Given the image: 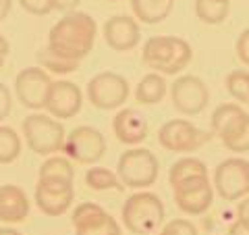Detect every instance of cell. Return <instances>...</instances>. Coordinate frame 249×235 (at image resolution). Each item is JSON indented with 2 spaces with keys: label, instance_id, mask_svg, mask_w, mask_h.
I'll return each mask as SVG.
<instances>
[{
  "label": "cell",
  "instance_id": "cell-11",
  "mask_svg": "<svg viewBox=\"0 0 249 235\" xmlns=\"http://www.w3.org/2000/svg\"><path fill=\"white\" fill-rule=\"evenodd\" d=\"M170 100L175 111L187 117H196L206 111L210 102V90L197 75H181L170 85Z\"/></svg>",
  "mask_w": 249,
  "mask_h": 235
},
{
  "label": "cell",
  "instance_id": "cell-24",
  "mask_svg": "<svg viewBox=\"0 0 249 235\" xmlns=\"http://www.w3.org/2000/svg\"><path fill=\"white\" fill-rule=\"evenodd\" d=\"M224 148L231 152H249V113H245L232 127L220 137Z\"/></svg>",
  "mask_w": 249,
  "mask_h": 235
},
{
  "label": "cell",
  "instance_id": "cell-39",
  "mask_svg": "<svg viewBox=\"0 0 249 235\" xmlns=\"http://www.w3.org/2000/svg\"><path fill=\"white\" fill-rule=\"evenodd\" d=\"M0 235H23L17 229H11V227H0Z\"/></svg>",
  "mask_w": 249,
  "mask_h": 235
},
{
  "label": "cell",
  "instance_id": "cell-7",
  "mask_svg": "<svg viewBox=\"0 0 249 235\" xmlns=\"http://www.w3.org/2000/svg\"><path fill=\"white\" fill-rule=\"evenodd\" d=\"M212 185L224 202L243 200L245 196H249V160L241 156L224 158L214 169Z\"/></svg>",
  "mask_w": 249,
  "mask_h": 235
},
{
  "label": "cell",
  "instance_id": "cell-34",
  "mask_svg": "<svg viewBox=\"0 0 249 235\" xmlns=\"http://www.w3.org/2000/svg\"><path fill=\"white\" fill-rule=\"evenodd\" d=\"M237 223L243 227L245 231H249V196H245L237 204Z\"/></svg>",
  "mask_w": 249,
  "mask_h": 235
},
{
  "label": "cell",
  "instance_id": "cell-13",
  "mask_svg": "<svg viewBox=\"0 0 249 235\" xmlns=\"http://www.w3.org/2000/svg\"><path fill=\"white\" fill-rule=\"evenodd\" d=\"M50 88L52 77L42 67H25L15 77V94H17L19 102L36 113L46 106Z\"/></svg>",
  "mask_w": 249,
  "mask_h": 235
},
{
  "label": "cell",
  "instance_id": "cell-20",
  "mask_svg": "<svg viewBox=\"0 0 249 235\" xmlns=\"http://www.w3.org/2000/svg\"><path fill=\"white\" fill-rule=\"evenodd\" d=\"M168 92V83L160 73H147L135 88V100L142 104H158L164 100Z\"/></svg>",
  "mask_w": 249,
  "mask_h": 235
},
{
  "label": "cell",
  "instance_id": "cell-12",
  "mask_svg": "<svg viewBox=\"0 0 249 235\" xmlns=\"http://www.w3.org/2000/svg\"><path fill=\"white\" fill-rule=\"evenodd\" d=\"M173 196H175L177 206L181 208L185 215L199 216L212 208L214 185L208 175L191 177V179H185V181L173 185Z\"/></svg>",
  "mask_w": 249,
  "mask_h": 235
},
{
  "label": "cell",
  "instance_id": "cell-21",
  "mask_svg": "<svg viewBox=\"0 0 249 235\" xmlns=\"http://www.w3.org/2000/svg\"><path fill=\"white\" fill-rule=\"evenodd\" d=\"M199 175H208V167L201 158H196V156H183L177 162H173V167L168 171V183L170 187L185 181V179L191 177H199Z\"/></svg>",
  "mask_w": 249,
  "mask_h": 235
},
{
  "label": "cell",
  "instance_id": "cell-33",
  "mask_svg": "<svg viewBox=\"0 0 249 235\" xmlns=\"http://www.w3.org/2000/svg\"><path fill=\"white\" fill-rule=\"evenodd\" d=\"M13 111V94L4 83H0V121H4Z\"/></svg>",
  "mask_w": 249,
  "mask_h": 235
},
{
  "label": "cell",
  "instance_id": "cell-25",
  "mask_svg": "<svg viewBox=\"0 0 249 235\" xmlns=\"http://www.w3.org/2000/svg\"><path fill=\"white\" fill-rule=\"evenodd\" d=\"M37 177H46V179H65V181H73L75 183V167L73 160L67 156H48L42 167Z\"/></svg>",
  "mask_w": 249,
  "mask_h": 235
},
{
  "label": "cell",
  "instance_id": "cell-19",
  "mask_svg": "<svg viewBox=\"0 0 249 235\" xmlns=\"http://www.w3.org/2000/svg\"><path fill=\"white\" fill-rule=\"evenodd\" d=\"M173 0H131V11L137 21L156 25L168 19V15L173 13Z\"/></svg>",
  "mask_w": 249,
  "mask_h": 235
},
{
  "label": "cell",
  "instance_id": "cell-35",
  "mask_svg": "<svg viewBox=\"0 0 249 235\" xmlns=\"http://www.w3.org/2000/svg\"><path fill=\"white\" fill-rule=\"evenodd\" d=\"M48 4H50V9L52 11H60V13H71L75 11L77 6L81 4V0H48Z\"/></svg>",
  "mask_w": 249,
  "mask_h": 235
},
{
  "label": "cell",
  "instance_id": "cell-31",
  "mask_svg": "<svg viewBox=\"0 0 249 235\" xmlns=\"http://www.w3.org/2000/svg\"><path fill=\"white\" fill-rule=\"evenodd\" d=\"M235 52H237V59L243 62L245 67H249V27L239 34L237 42H235Z\"/></svg>",
  "mask_w": 249,
  "mask_h": 235
},
{
  "label": "cell",
  "instance_id": "cell-23",
  "mask_svg": "<svg viewBox=\"0 0 249 235\" xmlns=\"http://www.w3.org/2000/svg\"><path fill=\"white\" fill-rule=\"evenodd\" d=\"M231 0H196V15L206 25H220L229 17Z\"/></svg>",
  "mask_w": 249,
  "mask_h": 235
},
{
  "label": "cell",
  "instance_id": "cell-8",
  "mask_svg": "<svg viewBox=\"0 0 249 235\" xmlns=\"http://www.w3.org/2000/svg\"><path fill=\"white\" fill-rule=\"evenodd\" d=\"M85 96L91 102V106L100 111H114L121 108L129 98V83L123 75L114 71H102L93 75L88 81Z\"/></svg>",
  "mask_w": 249,
  "mask_h": 235
},
{
  "label": "cell",
  "instance_id": "cell-22",
  "mask_svg": "<svg viewBox=\"0 0 249 235\" xmlns=\"http://www.w3.org/2000/svg\"><path fill=\"white\" fill-rule=\"evenodd\" d=\"M85 185L96 192H106V190L124 192V185L121 183L119 175L106 167H89L85 171Z\"/></svg>",
  "mask_w": 249,
  "mask_h": 235
},
{
  "label": "cell",
  "instance_id": "cell-26",
  "mask_svg": "<svg viewBox=\"0 0 249 235\" xmlns=\"http://www.w3.org/2000/svg\"><path fill=\"white\" fill-rule=\"evenodd\" d=\"M243 115H245V111L239 104H232V102L231 104H220L212 113V119H210V123H212V133L218 137H222Z\"/></svg>",
  "mask_w": 249,
  "mask_h": 235
},
{
  "label": "cell",
  "instance_id": "cell-1",
  "mask_svg": "<svg viewBox=\"0 0 249 235\" xmlns=\"http://www.w3.org/2000/svg\"><path fill=\"white\" fill-rule=\"evenodd\" d=\"M96 19L83 11H71L52 25L46 48L58 57L79 62L91 52L93 44H96Z\"/></svg>",
  "mask_w": 249,
  "mask_h": 235
},
{
  "label": "cell",
  "instance_id": "cell-15",
  "mask_svg": "<svg viewBox=\"0 0 249 235\" xmlns=\"http://www.w3.org/2000/svg\"><path fill=\"white\" fill-rule=\"evenodd\" d=\"M83 106V92L73 81L60 79L52 81V88L46 100V111L54 119H73Z\"/></svg>",
  "mask_w": 249,
  "mask_h": 235
},
{
  "label": "cell",
  "instance_id": "cell-5",
  "mask_svg": "<svg viewBox=\"0 0 249 235\" xmlns=\"http://www.w3.org/2000/svg\"><path fill=\"white\" fill-rule=\"evenodd\" d=\"M160 173V162L156 154L147 148H131L123 152L119 164H116V175L121 183L131 190H145L156 183Z\"/></svg>",
  "mask_w": 249,
  "mask_h": 235
},
{
  "label": "cell",
  "instance_id": "cell-37",
  "mask_svg": "<svg viewBox=\"0 0 249 235\" xmlns=\"http://www.w3.org/2000/svg\"><path fill=\"white\" fill-rule=\"evenodd\" d=\"M13 9V0H0V23H2Z\"/></svg>",
  "mask_w": 249,
  "mask_h": 235
},
{
  "label": "cell",
  "instance_id": "cell-2",
  "mask_svg": "<svg viewBox=\"0 0 249 235\" xmlns=\"http://www.w3.org/2000/svg\"><path fill=\"white\" fill-rule=\"evenodd\" d=\"M193 59L191 44L178 36H152L142 48V60L147 69L162 75H177Z\"/></svg>",
  "mask_w": 249,
  "mask_h": 235
},
{
  "label": "cell",
  "instance_id": "cell-28",
  "mask_svg": "<svg viewBox=\"0 0 249 235\" xmlns=\"http://www.w3.org/2000/svg\"><path fill=\"white\" fill-rule=\"evenodd\" d=\"M224 85L232 98L241 104H249V71L245 69H235L227 75Z\"/></svg>",
  "mask_w": 249,
  "mask_h": 235
},
{
  "label": "cell",
  "instance_id": "cell-30",
  "mask_svg": "<svg viewBox=\"0 0 249 235\" xmlns=\"http://www.w3.org/2000/svg\"><path fill=\"white\" fill-rule=\"evenodd\" d=\"M158 235H199V233L197 227L191 221H187V218H173L158 231Z\"/></svg>",
  "mask_w": 249,
  "mask_h": 235
},
{
  "label": "cell",
  "instance_id": "cell-9",
  "mask_svg": "<svg viewBox=\"0 0 249 235\" xmlns=\"http://www.w3.org/2000/svg\"><path fill=\"white\" fill-rule=\"evenodd\" d=\"M62 152L67 158H71L79 164H96L106 152V137L104 133L91 127V125H79L75 127L65 139Z\"/></svg>",
  "mask_w": 249,
  "mask_h": 235
},
{
  "label": "cell",
  "instance_id": "cell-38",
  "mask_svg": "<svg viewBox=\"0 0 249 235\" xmlns=\"http://www.w3.org/2000/svg\"><path fill=\"white\" fill-rule=\"evenodd\" d=\"M229 235H249V231H245L243 227H241L237 221L231 225V229H229Z\"/></svg>",
  "mask_w": 249,
  "mask_h": 235
},
{
  "label": "cell",
  "instance_id": "cell-6",
  "mask_svg": "<svg viewBox=\"0 0 249 235\" xmlns=\"http://www.w3.org/2000/svg\"><path fill=\"white\" fill-rule=\"evenodd\" d=\"M212 136H214L212 131L199 129L187 119H170L160 127L158 142L168 152L187 154L204 148L212 139Z\"/></svg>",
  "mask_w": 249,
  "mask_h": 235
},
{
  "label": "cell",
  "instance_id": "cell-18",
  "mask_svg": "<svg viewBox=\"0 0 249 235\" xmlns=\"http://www.w3.org/2000/svg\"><path fill=\"white\" fill-rule=\"evenodd\" d=\"M29 198L19 185H0V221L6 225L21 223L29 216Z\"/></svg>",
  "mask_w": 249,
  "mask_h": 235
},
{
  "label": "cell",
  "instance_id": "cell-40",
  "mask_svg": "<svg viewBox=\"0 0 249 235\" xmlns=\"http://www.w3.org/2000/svg\"><path fill=\"white\" fill-rule=\"evenodd\" d=\"M108 2H121V0H108Z\"/></svg>",
  "mask_w": 249,
  "mask_h": 235
},
{
  "label": "cell",
  "instance_id": "cell-36",
  "mask_svg": "<svg viewBox=\"0 0 249 235\" xmlns=\"http://www.w3.org/2000/svg\"><path fill=\"white\" fill-rule=\"evenodd\" d=\"M9 52H11V44L2 34H0V69L4 67L6 59H9Z\"/></svg>",
  "mask_w": 249,
  "mask_h": 235
},
{
  "label": "cell",
  "instance_id": "cell-29",
  "mask_svg": "<svg viewBox=\"0 0 249 235\" xmlns=\"http://www.w3.org/2000/svg\"><path fill=\"white\" fill-rule=\"evenodd\" d=\"M37 60H40L42 69H48V71L58 73V75H67V73H73V71L79 69V62L69 60L65 57H58V54H54L48 48H44V50L37 52Z\"/></svg>",
  "mask_w": 249,
  "mask_h": 235
},
{
  "label": "cell",
  "instance_id": "cell-32",
  "mask_svg": "<svg viewBox=\"0 0 249 235\" xmlns=\"http://www.w3.org/2000/svg\"><path fill=\"white\" fill-rule=\"evenodd\" d=\"M19 4L23 6V11H27L31 15H37V17L52 13L48 0H19Z\"/></svg>",
  "mask_w": 249,
  "mask_h": 235
},
{
  "label": "cell",
  "instance_id": "cell-14",
  "mask_svg": "<svg viewBox=\"0 0 249 235\" xmlns=\"http://www.w3.org/2000/svg\"><path fill=\"white\" fill-rule=\"evenodd\" d=\"M75 235H123L119 221L96 202H81L73 210Z\"/></svg>",
  "mask_w": 249,
  "mask_h": 235
},
{
  "label": "cell",
  "instance_id": "cell-16",
  "mask_svg": "<svg viewBox=\"0 0 249 235\" xmlns=\"http://www.w3.org/2000/svg\"><path fill=\"white\" fill-rule=\"evenodd\" d=\"M102 34H104V42L114 52H131L133 48H137L139 40H142L137 19L127 17V15H114V17H110L104 23Z\"/></svg>",
  "mask_w": 249,
  "mask_h": 235
},
{
  "label": "cell",
  "instance_id": "cell-10",
  "mask_svg": "<svg viewBox=\"0 0 249 235\" xmlns=\"http://www.w3.org/2000/svg\"><path fill=\"white\" fill-rule=\"evenodd\" d=\"M34 200L40 213H44L46 216H60L75 202V183L65 181V179L37 177Z\"/></svg>",
  "mask_w": 249,
  "mask_h": 235
},
{
  "label": "cell",
  "instance_id": "cell-41",
  "mask_svg": "<svg viewBox=\"0 0 249 235\" xmlns=\"http://www.w3.org/2000/svg\"><path fill=\"white\" fill-rule=\"evenodd\" d=\"M173 2H175V0H173Z\"/></svg>",
  "mask_w": 249,
  "mask_h": 235
},
{
  "label": "cell",
  "instance_id": "cell-27",
  "mask_svg": "<svg viewBox=\"0 0 249 235\" xmlns=\"http://www.w3.org/2000/svg\"><path fill=\"white\" fill-rule=\"evenodd\" d=\"M23 142L13 127L0 125V164H11L21 156Z\"/></svg>",
  "mask_w": 249,
  "mask_h": 235
},
{
  "label": "cell",
  "instance_id": "cell-17",
  "mask_svg": "<svg viewBox=\"0 0 249 235\" xmlns=\"http://www.w3.org/2000/svg\"><path fill=\"white\" fill-rule=\"evenodd\" d=\"M112 131L124 146H137L147 137V121L137 108H121L112 119Z\"/></svg>",
  "mask_w": 249,
  "mask_h": 235
},
{
  "label": "cell",
  "instance_id": "cell-3",
  "mask_svg": "<svg viewBox=\"0 0 249 235\" xmlns=\"http://www.w3.org/2000/svg\"><path fill=\"white\" fill-rule=\"evenodd\" d=\"M121 218L124 229L133 235H150L164 223L166 208L152 192H135L123 204Z\"/></svg>",
  "mask_w": 249,
  "mask_h": 235
},
{
  "label": "cell",
  "instance_id": "cell-4",
  "mask_svg": "<svg viewBox=\"0 0 249 235\" xmlns=\"http://www.w3.org/2000/svg\"><path fill=\"white\" fill-rule=\"evenodd\" d=\"M25 144L31 152L40 156H54L56 152H62L67 139V131L58 119L44 113H31L21 123Z\"/></svg>",
  "mask_w": 249,
  "mask_h": 235
}]
</instances>
